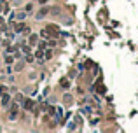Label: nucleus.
Listing matches in <instances>:
<instances>
[{
  "label": "nucleus",
  "mask_w": 138,
  "mask_h": 133,
  "mask_svg": "<svg viewBox=\"0 0 138 133\" xmlns=\"http://www.w3.org/2000/svg\"><path fill=\"white\" fill-rule=\"evenodd\" d=\"M21 51H23L25 54H30V47L28 46H23V47H21Z\"/></svg>",
  "instance_id": "9b49d317"
},
{
  "label": "nucleus",
  "mask_w": 138,
  "mask_h": 133,
  "mask_svg": "<svg viewBox=\"0 0 138 133\" xmlns=\"http://www.w3.org/2000/svg\"><path fill=\"white\" fill-rule=\"evenodd\" d=\"M9 117H11V119H16V117H17V105L16 103L12 105V112L9 114Z\"/></svg>",
  "instance_id": "423d86ee"
},
{
  "label": "nucleus",
  "mask_w": 138,
  "mask_h": 133,
  "mask_svg": "<svg viewBox=\"0 0 138 133\" xmlns=\"http://www.w3.org/2000/svg\"><path fill=\"white\" fill-rule=\"evenodd\" d=\"M33 44H37V35H30V46H33Z\"/></svg>",
  "instance_id": "0eeeda50"
},
{
  "label": "nucleus",
  "mask_w": 138,
  "mask_h": 133,
  "mask_svg": "<svg viewBox=\"0 0 138 133\" xmlns=\"http://www.w3.org/2000/svg\"><path fill=\"white\" fill-rule=\"evenodd\" d=\"M47 12H49V9H47V7H42L40 11H39V14H37V19H42V18L46 16Z\"/></svg>",
  "instance_id": "39448f33"
},
{
  "label": "nucleus",
  "mask_w": 138,
  "mask_h": 133,
  "mask_svg": "<svg viewBox=\"0 0 138 133\" xmlns=\"http://www.w3.org/2000/svg\"><path fill=\"white\" fill-rule=\"evenodd\" d=\"M44 47H46V42H40V44H39V49H42V51H44Z\"/></svg>",
  "instance_id": "2eb2a0df"
},
{
  "label": "nucleus",
  "mask_w": 138,
  "mask_h": 133,
  "mask_svg": "<svg viewBox=\"0 0 138 133\" xmlns=\"http://www.w3.org/2000/svg\"><path fill=\"white\" fill-rule=\"evenodd\" d=\"M16 70H23V63H17L16 65Z\"/></svg>",
  "instance_id": "dca6fc26"
},
{
  "label": "nucleus",
  "mask_w": 138,
  "mask_h": 133,
  "mask_svg": "<svg viewBox=\"0 0 138 133\" xmlns=\"http://www.w3.org/2000/svg\"><path fill=\"white\" fill-rule=\"evenodd\" d=\"M68 86H70L68 79H61V88H68Z\"/></svg>",
  "instance_id": "9d476101"
},
{
  "label": "nucleus",
  "mask_w": 138,
  "mask_h": 133,
  "mask_svg": "<svg viewBox=\"0 0 138 133\" xmlns=\"http://www.w3.org/2000/svg\"><path fill=\"white\" fill-rule=\"evenodd\" d=\"M32 9H33V5H32V4H28V5H26V11L32 12Z\"/></svg>",
  "instance_id": "f3484780"
},
{
  "label": "nucleus",
  "mask_w": 138,
  "mask_h": 133,
  "mask_svg": "<svg viewBox=\"0 0 138 133\" xmlns=\"http://www.w3.org/2000/svg\"><path fill=\"white\" fill-rule=\"evenodd\" d=\"M58 112H56V117H58V119H61V116H63V109H61V107H58Z\"/></svg>",
  "instance_id": "1a4fd4ad"
},
{
  "label": "nucleus",
  "mask_w": 138,
  "mask_h": 133,
  "mask_svg": "<svg viewBox=\"0 0 138 133\" xmlns=\"http://www.w3.org/2000/svg\"><path fill=\"white\" fill-rule=\"evenodd\" d=\"M35 103H33V100H25V109L26 110H33Z\"/></svg>",
  "instance_id": "20e7f679"
},
{
  "label": "nucleus",
  "mask_w": 138,
  "mask_h": 133,
  "mask_svg": "<svg viewBox=\"0 0 138 133\" xmlns=\"http://www.w3.org/2000/svg\"><path fill=\"white\" fill-rule=\"evenodd\" d=\"M12 28H14V32H16V33H19V32H25L26 25H25V23H16L14 26H12Z\"/></svg>",
  "instance_id": "f03ea898"
},
{
  "label": "nucleus",
  "mask_w": 138,
  "mask_h": 133,
  "mask_svg": "<svg viewBox=\"0 0 138 133\" xmlns=\"http://www.w3.org/2000/svg\"><path fill=\"white\" fill-rule=\"evenodd\" d=\"M39 2H42V4H46V0H39Z\"/></svg>",
  "instance_id": "6ab92c4d"
},
{
  "label": "nucleus",
  "mask_w": 138,
  "mask_h": 133,
  "mask_svg": "<svg viewBox=\"0 0 138 133\" xmlns=\"http://www.w3.org/2000/svg\"><path fill=\"white\" fill-rule=\"evenodd\" d=\"M12 60H14V56H5V63H12Z\"/></svg>",
  "instance_id": "ddd939ff"
},
{
  "label": "nucleus",
  "mask_w": 138,
  "mask_h": 133,
  "mask_svg": "<svg viewBox=\"0 0 138 133\" xmlns=\"http://www.w3.org/2000/svg\"><path fill=\"white\" fill-rule=\"evenodd\" d=\"M46 30L51 33V37H56V35H58V26H56V25H47Z\"/></svg>",
  "instance_id": "f257e3e1"
},
{
  "label": "nucleus",
  "mask_w": 138,
  "mask_h": 133,
  "mask_svg": "<svg viewBox=\"0 0 138 133\" xmlns=\"http://www.w3.org/2000/svg\"><path fill=\"white\" fill-rule=\"evenodd\" d=\"M25 16H26L25 12H19V14H17V19H25Z\"/></svg>",
  "instance_id": "4468645a"
},
{
  "label": "nucleus",
  "mask_w": 138,
  "mask_h": 133,
  "mask_svg": "<svg viewBox=\"0 0 138 133\" xmlns=\"http://www.w3.org/2000/svg\"><path fill=\"white\" fill-rule=\"evenodd\" d=\"M2 93H5V88H4V86L0 88V95H2Z\"/></svg>",
  "instance_id": "a211bd4d"
},
{
  "label": "nucleus",
  "mask_w": 138,
  "mask_h": 133,
  "mask_svg": "<svg viewBox=\"0 0 138 133\" xmlns=\"http://www.w3.org/2000/svg\"><path fill=\"white\" fill-rule=\"evenodd\" d=\"M49 58H52V51H51V49H47V51H46V60H49Z\"/></svg>",
  "instance_id": "f8f14e48"
},
{
  "label": "nucleus",
  "mask_w": 138,
  "mask_h": 133,
  "mask_svg": "<svg viewBox=\"0 0 138 133\" xmlns=\"http://www.w3.org/2000/svg\"><path fill=\"white\" fill-rule=\"evenodd\" d=\"M40 35L44 37V39H51V33H49L47 30H42V32H40Z\"/></svg>",
  "instance_id": "6e6552de"
},
{
  "label": "nucleus",
  "mask_w": 138,
  "mask_h": 133,
  "mask_svg": "<svg viewBox=\"0 0 138 133\" xmlns=\"http://www.w3.org/2000/svg\"><path fill=\"white\" fill-rule=\"evenodd\" d=\"M0 98H2V105H4V107L9 105V102H11V96H9L7 93H2V96H0Z\"/></svg>",
  "instance_id": "7ed1b4c3"
}]
</instances>
